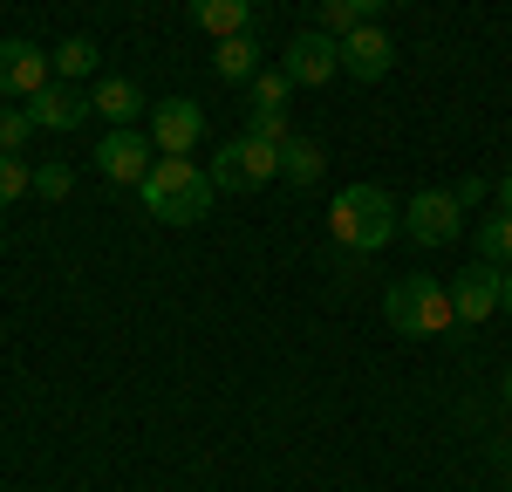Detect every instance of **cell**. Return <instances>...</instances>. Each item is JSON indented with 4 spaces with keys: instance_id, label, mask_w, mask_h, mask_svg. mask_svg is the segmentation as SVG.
I'll return each instance as SVG.
<instances>
[{
    "instance_id": "20",
    "label": "cell",
    "mask_w": 512,
    "mask_h": 492,
    "mask_svg": "<svg viewBox=\"0 0 512 492\" xmlns=\"http://www.w3.org/2000/svg\"><path fill=\"white\" fill-rule=\"evenodd\" d=\"M35 192V171L14 158V151H0V205H14V199H28Z\"/></svg>"
},
{
    "instance_id": "8",
    "label": "cell",
    "mask_w": 512,
    "mask_h": 492,
    "mask_svg": "<svg viewBox=\"0 0 512 492\" xmlns=\"http://www.w3.org/2000/svg\"><path fill=\"white\" fill-rule=\"evenodd\" d=\"M48 82H55V62L41 55L35 41H21V35L0 41V96L7 103H35Z\"/></svg>"
},
{
    "instance_id": "25",
    "label": "cell",
    "mask_w": 512,
    "mask_h": 492,
    "mask_svg": "<svg viewBox=\"0 0 512 492\" xmlns=\"http://www.w3.org/2000/svg\"><path fill=\"white\" fill-rule=\"evenodd\" d=\"M499 315H512V267L499 274Z\"/></svg>"
},
{
    "instance_id": "1",
    "label": "cell",
    "mask_w": 512,
    "mask_h": 492,
    "mask_svg": "<svg viewBox=\"0 0 512 492\" xmlns=\"http://www.w3.org/2000/svg\"><path fill=\"white\" fill-rule=\"evenodd\" d=\"M219 199V185H212V171H198L192 158H158L151 164V178L137 185V205L164 219V226H198L205 212Z\"/></svg>"
},
{
    "instance_id": "14",
    "label": "cell",
    "mask_w": 512,
    "mask_h": 492,
    "mask_svg": "<svg viewBox=\"0 0 512 492\" xmlns=\"http://www.w3.org/2000/svg\"><path fill=\"white\" fill-rule=\"evenodd\" d=\"M192 21H198V28H205L212 41L246 35V21H253V0H192Z\"/></svg>"
},
{
    "instance_id": "13",
    "label": "cell",
    "mask_w": 512,
    "mask_h": 492,
    "mask_svg": "<svg viewBox=\"0 0 512 492\" xmlns=\"http://www.w3.org/2000/svg\"><path fill=\"white\" fill-rule=\"evenodd\" d=\"M89 103H96L110 123H137L151 96H144V82H137V76H103L96 89H89Z\"/></svg>"
},
{
    "instance_id": "12",
    "label": "cell",
    "mask_w": 512,
    "mask_h": 492,
    "mask_svg": "<svg viewBox=\"0 0 512 492\" xmlns=\"http://www.w3.org/2000/svg\"><path fill=\"white\" fill-rule=\"evenodd\" d=\"M451 315H458L465 328H478V322L499 315V267H492V260H478V267L458 274V287H451Z\"/></svg>"
},
{
    "instance_id": "11",
    "label": "cell",
    "mask_w": 512,
    "mask_h": 492,
    "mask_svg": "<svg viewBox=\"0 0 512 492\" xmlns=\"http://www.w3.org/2000/svg\"><path fill=\"white\" fill-rule=\"evenodd\" d=\"M21 110L35 117V130H62V137H69V130H82V123H89V110H96V103H89V89H76V82H48L35 103H21Z\"/></svg>"
},
{
    "instance_id": "19",
    "label": "cell",
    "mask_w": 512,
    "mask_h": 492,
    "mask_svg": "<svg viewBox=\"0 0 512 492\" xmlns=\"http://www.w3.org/2000/svg\"><path fill=\"white\" fill-rule=\"evenodd\" d=\"M253 89V110H280L287 96H294V82H287V69H260V76L246 82Z\"/></svg>"
},
{
    "instance_id": "15",
    "label": "cell",
    "mask_w": 512,
    "mask_h": 492,
    "mask_svg": "<svg viewBox=\"0 0 512 492\" xmlns=\"http://www.w3.org/2000/svg\"><path fill=\"white\" fill-rule=\"evenodd\" d=\"M212 69H219L226 82H253L260 76V41L253 35H226L219 48H212Z\"/></svg>"
},
{
    "instance_id": "7",
    "label": "cell",
    "mask_w": 512,
    "mask_h": 492,
    "mask_svg": "<svg viewBox=\"0 0 512 492\" xmlns=\"http://www.w3.org/2000/svg\"><path fill=\"white\" fill-rule=\"evenodd\" d=\"M458 226H465V205L451 185H437V192H417V199L403 205V233L417 246H451L458 240Z\"/></svg>"
},
{
    "instance_id": "3",
    "label": "cell",
    "mask_w": 512,
    "mask_h": 492,
    "mask_svg": "<svg viewBox=\"0 0 512 492\" xmlns=\"http://www.w3.org/2000/svg\"><path fill=\"white\" fill-rule=\"evenodd\" d=\"M383 322L396 335H410V342H424V335H444V328L458 322L451 315V287L431 281V274H410V281H396L383 294Z\"/></svg>"
},
{
    "instance_id": "18",
    "label": "cell",
    "mask_w": 512,
    "mask_h": 492,
    "mask_svg": "<svg viewBox=\"0 0 512 492\" xmlns=\"http://www.w3.org/2000/svg\"><path fill=\"white\" fill-rule=\"evenodd\" d=\"M478 253H485V260H492L499 274L512 267V212H492V219L478 226Z\"/></svg>"
},
{
    "instance_id": "10",
    "label": "cell",
    "mask_w": 512,
    "mask_h": 492,
    "mask_svg": "<svg viewBox=\"0 0 512 492\" xmlns=\"http://www.w3.org/2000/svg\"><path fill=\"white\" fill-rule=\"evenodd\" d=\"M342 41V69H349L355 82H383L390 76V62H396V41L376 28V21H355L349 35H335Z\"/></svg>"
},
{
    "instance_id": "6",
    "label": "cell",
    "mask_w": 512,
    "mask_h": 492,
    "mask_svg": "<svg viewBox=\"0 0 512 492\" xmlns=\"http://www.w3.org/2000/svg\"><path fill=\"white\" fill-rule=\"evenodd\" d=\"M287 82L294 89H328V82L342 76V41L328 35V28H301V35L287 41Z\"/></svg>"
},
{
    "instance_id": "22",
    "label": "cell",
    "mask_w": 512,
    "mask_h": 492,
    "mask_svg": "<svg viewBox=\"0 0 512 492\" xmlns=\"http://www.w3.org/2000/svg\"><path fill=\"white\" fill-rule=\"evenodd\" d=\"M246 130H253V137H267V144H287V137H294L287 110H253V117H246Z\"/></svg>"
},
{
    "instance_id": "2",
    "label": "cell",
    "mask_w": 512,
    "mask_h": 492,
    "mask_svg": "<svg viewBox=\"0 0 512 492\" xmlns=\"http://www.w3.org/2000/svg\"><path fill=\"white\" fill-rule=\"evenodd\" d=\"M396 226H403V212H396V199L383 185H349V192L328 199V233L349 253H383L396 240Z\"/></svg>"
},
{
    "instance_id": "24",
    "label": "cell",
    "mask_w": 512,
    "mask_h": 492,
    "mask_svg": "<svg viewBox=\"0 0 512 492\" xmlns=\"http://www.w3.org/2000/svg\"><path fill=\"white\" fill-rule=\"evenodd\" d=\"M451 192H458V205H478V199H485V178H458Z\"/></svg>"
},
{
    "instance_id": "4",
    "label": "cell",
    "mask_w": 512,
    "mask_h": 492,
    "mask_svg": "<svg viewBox=\"0 0 512 492\" xmlns=\"http://www.w3.org/2000/svg\"><path fill=\"white\" fill-rule=\"evenodd\" d=\"M205 171H212L219 192H260V185H274V178H280V144L253 137V130H239V137L219 144V158L205 164Z\"/></svg>"
},
{
    "instance_id": "27",
    "label": "cell",
    "mask_w": 512,
    "mask_h": 492,
    "mask_svg": "<svg viewBox=\"0 0 512 492\" xmlns=\"http://www.w3.org/2000/svg\"><path fill=\"white\" fill-rule=\"evenodd\" d=\"M506 404H512V369H506Z\"/></svg>"
},
{
    "instance_id": "16",
    "label": "cell",
    "mask_w": 512,
    "mask_h": 492,
    "mask_svg": "<svg viewBox=\"0 0 512 492\" xmlns=\"http://www.w3.org/2000/svg\"><path fill=\"white\" fill-rule=\"evenodd\" d=\"M321 164H328V158H321V144H315V137H301V130L280 144V178H294V185H315Z\"/></svg>"
},
{
    "instance_id": "9",
    "label": "cell",
    "mask_w": 512,
    "mask_h": 492,
    "mask_svg": "<svg viewBox=\"0 0 512 492\" xmlns=\"http://www.w3.org/2000/svg\"><path fill=\"white\" fill-rule=\"evenodd\" d=\"M198 137H205V110H198L192 96L151 103V144H158V158H192Z\"/></svg>"
},
{
    "instance_id": "26",
    "label": "cell",
    "mask_w": 512,
    "mask_h": 492,
    "mask_svg": "<svg viewBox=\"0 0 512 492\" xmlns=\"http://www.w3.org/2000/svg\"><path fill=\"white\" fill-rule=\"evenodd\" d=\"M499 212H512V171L499 178Z\"/></svg>"
},
{
    "instance_id": "23",
    "label": "cell",
    "mask_w": 512,
    "mask_h": 492,
    "mask_svg": "<svg viewBox=\"0 0 512 492\" xmlns=\"http://www.w3.org/2000/svg\"><path fill=\"white\" fill-rule=\"evenodd\" d=\"M69 185H76L69 164H41L35 171V199H69Z\"/></svg>"
},
{
    "instance_id": "17",
    "label": "cell",
    "mask_w": 512,
    "mask_h": 492,
    "mask_svg": "<svg viewBox=\"0 0 512 492\" xmlns=\"http://www.w3.org/2000/svg\"><path fill=\"white\" fill-rule=\"evenodd\" d=\"M55 82H82V76H96V41L89 35H69V41H55Z\"/></svg>"
},
{
    "instance_id": "5",
    "label": "cell",
    "mask_w": 512,
    "mask_h": 492,
    "mask_svg": "<svg viewBox=\"0 0 512 492\" xmlns=\"http://www.w3.org/2000/svg\"><path fill=\"white\" fill-rule=\"evenodd\" d=\"M151 164H158V144L144 130H130V123H110V137H96V171L110 185H123V192H137L151 178Z\"/></svg>"
},
{
    "instance_id": "21",
    "label": "cell",
    "mask_w": 512,
    "mask_h": 492,
    "mask_svg": "<svg viewBox=\"0 0 512 492\" xmlns=\"http://www.w3.org/2000/svg\"><path fill=\"white\" fill-rule=\"evenodd\" d=\"M35 137V117L28 110H0V151H14L21 158V144Z\"/></svg>"
}]
</instances>
